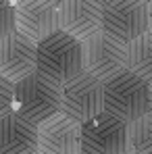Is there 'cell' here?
Returning a JSON list of instances; mask_svg holds the SVG:
<instances>
[{"instance_id": "1", "label": "cell", "mask_w": 152, "mask_h": 154, "mask_svg": "<svg viewBox=\"0 0 152 154\" xmlns=\"http://www.w3.org/2000/svg\"><path fill=\"white\" fill-rule=\"evenodd\" d=\"M15 112L42 125L60 112V83L38 71L15 81Z\"/></svg>"}, {"instance_id": "2", "label": "cell", "mask_w": 152, "mask_h": 154, "mask_svg": "<svg viewBox=\"0 0 152 154\" xmlns=\"http://www.w3.org/2000/svg\"><path fill=\"white\" fill-rule=\"evenodd\" d=\"M36 71L60 85L73 79L83 71L81 42L56 29L54 33L36 44Z\"/></svg>"}, {"instance_id": "3", "label": "cell", "mask_w": 152, "mask_h": 154, "mask_svg": "<svg viewBox=\"0 0 152 154\" xmlns=\"http://www.w3.org/2000/svg\"><path fill=\"white\" fill-rule=\"evenodd\" d=\"M148 98L150 83L127 69L104 81V110L115 115L123 123H131L138 117L146 115Z\"/></svg>"}, {"instance_id": "4", "label": "cell", "mask_w": 152, "mask_h": 154, "mask_svg": "<svg viewBox=\"0 0 152 154\" xmlns=\"http://www.w3.org/2000/svg\"><path fill=\"white\" fill-rule=\"evenodd\" d=\"M104 110V81L81 71L60 85V112L75 123H85Z\"/></svg>"}, {"instance_id": "5", "label": "cell", "mask_w": 152, "mask_h": 154, "mask_svg": "<svg viewBox=\"0 0 152 154\" xmlns=\"http://www.w3.org/2000/svg\"><path fill=\"white\" fill-rule=\"evenodd\" d=\"M100 31L121 44H129L138 35L148 31V2L146 0L104 2Z\"/></svg>"}, {"instance_id": "6", "label": "cell", "mask_w": 152, "mask_h": 154, "mask_svg": "<svg viewBox=\"0 0 152 154\" xmlns=\"http://www.w3.org/2000/svg\"><path fill=\"white\" fill-rule=\"evenodd\" d=\"M81 67L100 81H108L125 69V44L102 31L90 35L81 42Z\"/></svg>"}, {"instance_id": "7", "label": "cell", "mask_w": 152, "mask_h": 154, "mask_svg": "<svg viewBox=\"0 0 152 154\" xmlns=\"http://www.w3.org/2000/svg\"><path fill=\"white\" fill-rule=\"evenodd\" d=\"M127 123L102 110L81 123V154H125Z\"/></svg>"}, {"instance_id": "8", "label": "cell", "mask_w": 152, "mask_h": 154, "mask_svg": "<svg viewBox=\"0 0 152 154\" xmlns=\"http://www.w3.org/2000/svg\"><path fill=\"white\" fill-rule=\"evenodd\" d=\"M15 29L36 44L58 29L56 2L52 0H17L15 2Z\"/></svg>"}, {"instance_id": "9", "label": "cell", "mask_w": 152, "mask_h": 154, "mask_svg": "<svg viewBox=\"0 0 152 154\" xmlns=\"http://www.w3.org/2000/svg\"><path fill=\"white\" fill-rule=\"evenodd\" d=\"M58 29L79 42L100 31L102 6L94 0H63L56 4Z\"/></svg>"}, {"instance_id": "10", "label": "cell", "mask_w": 152, "mask_h": 154, "mask_svg": "<svg viewBox=\"0 0 152 154\" xmlns=\"http://www.w3.org/2000/svg\"><path fill=\"white\" fill-rule=\"evenodd\" d=\"M38 154H81V125L63 112L38 125Z\"/></svg>"}, {"instance_id": "11", "label": "cell", "mask_w": 152, "mask_h": 154, "mask_svg": "<svg viewBox=\"0 0 152 154\" xmlns=\"http://www.w3.org/2000/svg\"><path fill=\"white\" fill-rule=\"evenodd\" d=\"M36 71V42L17 29L0 40V75L13 83Z\"/></svg>"}, {"instance_id": "12", "label": "cell", "mask_w": 152, "mask_h": 154, "mask_svg": "<svg viewBox=\"0 0 152 154\" xmlns=\"http://www.w3.org/2000/svg\"><path fill=\"white\" fill-rule=\"evenodd\" d=\"M38 125L15 110L0 117V154H36Z\"/></svg>"}, {"instance_id": "13", "label": "cell", "mask_w": 152, "mask_h": 154, "mask_svg": "<svg viewBox=\"0 0 152 154\" xmlns=\"http://www.w3.org/2000/svg\"><path fill=\"white\" fill-rule=\"evenodd\" d=\"M125 69L135 73L138 77L152 81V31L138 35L125 44Z\"/></svg>"}, {"instance_id": "14", "label": "cell", "mask_w": 152, "mask_h": 154, "mask_svg": "<svg viewBox=\"0 0 152 154\" xmlns=\"http://www.w3.org/2000/svg\"><path fill=\"white\" fill-rule=\"evenodd\" d=\"M125 154H152V115L146 112L127 123Z\"/></svg>"}, {"instance_id": "15", "label": "cell", "mask_w": 152, "mask_h": 154, "mask_svg": "<svg viewBox=\"0 0 152 154\" xmlns=\"http://www.w3.org/2000/svg\"><path fill=\"white\" fill-rule=\"evenodd\" d=\"M15 110V83L0 75V117Z\"/></svg>"}, {"instance_id": "16", "label": "cell", "mask_w": 152, "mask_h": 154, "mask_svg": "<svg viewBox=\"0 0 152 154\" xmlns=\"http://www.w3.org/2000/svg\"><path fill=\"white\" fill-rule=\"evenodd\" d=\"M15 31V2L0 0V40Z\"/></svg>"}, {"instance_id": "17", "label": "cell", "mask_w": 152, "mask_h": 154, "mask_svg": "<svg viewBox=\"0 0 152 154\" xmlns=\"http://www.w3.org/2000/svg\"><path fill=\"white\" fill-rule=\"evenodd\" d=\"M148 29L152 31V0L148 2Z\"/></svg>"}, {"instance_id": "18", "label": "cell", "mask_w": 152, "mask_h": 154, "mask_svg": "<svg viewBox=\"0 0 152 154\" xmlns=\"http://www.w3.org/2000/svg\"><path fill=\"white\" fill-rule=\"evenodd\" d=\"M148 112L152 115V81H150V98H148Z\"/></svg>"}, {"instance_id": "19", "label": "cell", "mask_w": 152, "mask_h": 154, "mask_svg": "<svg viewBox=\"0 0 152 154\" xmlns=\"http://www.w3.org/2000/svg\"><path fill=\"white\" fill-rule=\"evenodd\" d=\"M94 2H98V4L102 6V4H104V2H108V0H94Z\"/></svg>"}, {"instance_id": "20", "label": "cell", "mask_w": 152, "mask_h": 154, "mask_svg": "<svg viewBox=\"0 0 152 154\" xmlns=\"http://www.w3.org/2000/svg\"><path fill=\"white\" fill-rule=\"evenodd\" d=\"M52 2H56V4H58V2H63V0H52Z\"/></svg>"}, {"instance_id": "21", "label": "cell", "mask_w": 152, "mask_h": 154, "mask_svg": "<svg viewBox=\"0 0 152 154\" xmlns=\"http://www.w3.org/2000/svg\"><path fill=\"white\" fill-rule=\"evenodd\" d=\"M11 2H17V0H11Z\"/></svg>"}, {"instance_id": "22", "label": "cell", "mask_w": 152, "mask_h": 154, "mask_svg": "<svg viewBox=\"0 0 152 154\" xmlns=\"http://www.w3.org/2000/svg\"><path fill=\"white\" fill-rule=\"evenodd\" d=\"M146 2H150V0H146Z\"/></svg>"}, {"instance_id": "23", "label": "cell", "mask_w": 152, "mask_h": 154, "mask_svg": "<svg viewBox=\"0 0 152 154\" xmlns=\"http://www.w3.org/2000/svg\"><path fill=\"white\" fill-rule=\"evenodd\" d=\"M36 154H38V152H36Z\"/></svg>"}]
</instances>
